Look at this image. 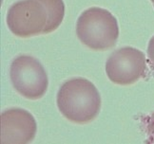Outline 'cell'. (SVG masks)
<instances>
[{
  "label": "cell",
  "instance_id": "6da1fadb",
  "mask_svg": "<svg viewBox=\"0 0 154 144\" xmlns=\"http://www.w3.org/2000/svg\"><path fill=\"white\" fill-rule=\"evenodd\" d=\"M59 111L69 122L87 124L95 118L101 109V97L91 82L85 78L67 81L57 93Z\"/></svg>",
  "mask_w": 154,
  "mask_h": 144
},
{
  "label": "cell",
  "instance_id": "7a4b0ae2",
  "mask_svg": "<svg viewBox=\"0 0 154 144\" xmlns=\"http://www.w3.org/2000/svg\"><path fill=\"white\" fill-rule=\"evenodd\" d=\"M77 37L88 49L108 50L116 45L119 27L114 15L106 9L91 7L80 14L76 23Z\"/></svg>",
  "mask_w": 154,
  "mask_h": 144
},
{
  "label": "cell",
  "instance_id": "3957f363",
  "mask_svg": "<svg viewBox=\"0 0 154 144\" xmlns=\"http://www.w3.org/2000/svg\"><path fill=\"white\" fill-rule=\"evenodd\" d=\"M10 77L14 88L29 100L42 98L48 89V75L42 64L32 56L16 57L11 64Z\"/></svg>",
  "mask_w": 154,
  "mask_h": 144
},
{
  "label": "cell",
  "instance_id": "277c9868",
  "mask_svg": "<svg viewBox=\"0 0 154 144\" xmlns=\"http://www.w3.org/2000/svg\"><path fill=\"white\" fill-rule=\"evenodd\" d=\"M6 21L14 35L28 38L43 33L48 13L39 0H20L11 6Z\"/></svg>",
  "mask_w": 154,
  "mask_h": 144
},
{
  "label": "cell",
  "instance_id": "5b68a950",
  "mask_svg": "<svg viewBox=\"0 0 154 144\" xmlns=\"http://www.w3.org/2000/svg\"><path fill=\"white\" fill-rule=\"evenodd\" d=\"M146 61L145 54L131 46L115 50L106 63V73L116 85L129 86L145 75Z\"/></svg>",
  "mask_w": 154,
  "mask_h": 144
},
{
  "label": "cell",
  "instance_id": "8992f818",
  "mask_svg": "<svg viewBox=\"0 0 154 144\" xmlns=\"http://www.w3.org/2000/svg\"><path fill=\"white\" fill-rule=\"evenodd\" d=\"M2 144H26L32 142L37 131V124L31 113L21 108H11L1 113Z\"/></svg>",
  "mask_w": 154,
  "mask_h": 144
},
{
  "label": "cell",
  "instance_id": "52a82bcc",
  "mask_svg": "<svg viewBox=\"0 0 154 144\" xmlns=\"http://www.w3.org/2000/svg\"><path fill=\"white\" fill-rule=\"evenodd\" d=\"M48 13V21L43 34H49L61 25L65 15V4L63 0H39Z\"/></svg>",
  "mask_w": 154,
  "mask_h": 144
},
{
  "label": "cell",
  "instance_id": "ba28073f",
  "mask_svg": "<svg viewBox=\"0 0 154 144\" xmlns=\"http://www.w3.org/2000/svg\"><path fill=\"white\" fill-rule=\"evenodd\" d=\"M146 132H147V134L151 136V139L154 140V113L150 116V118L149 119V122H147Z\"/></svg>",
  "mask_w": 154,
  "mask_h": 144
},
{
  "label": "cell",
  "instance_id": "9c48e42d",
  "mask_svg": "<svg viewBox=\"0 0 154 144\" xmlns=\"http://www.w3.org/2000/svg\"><path fill=\"white\" fill-rule=\"evenodd\" d=\"M147 56L154 64V36L149 40V46H147Z\"/></svg>",
  "mask_w": 154,
  "mask_h": 144
},
{
  "label": "cell",
  "instance_id": "30bf717a",
  "mask_svg": "<svg viewBox=\"0 0 154 144\" xmlns=\"http://www.w3.org/2000/svg\"><path fill=\"white\" fill-rule=\"evenodd\" d=\"M150 1H151V2H152L153 4H154V0H150Z\"/></svg>",
  "mask_w": 154,
  "mask_h": 144
}]
</instances>
